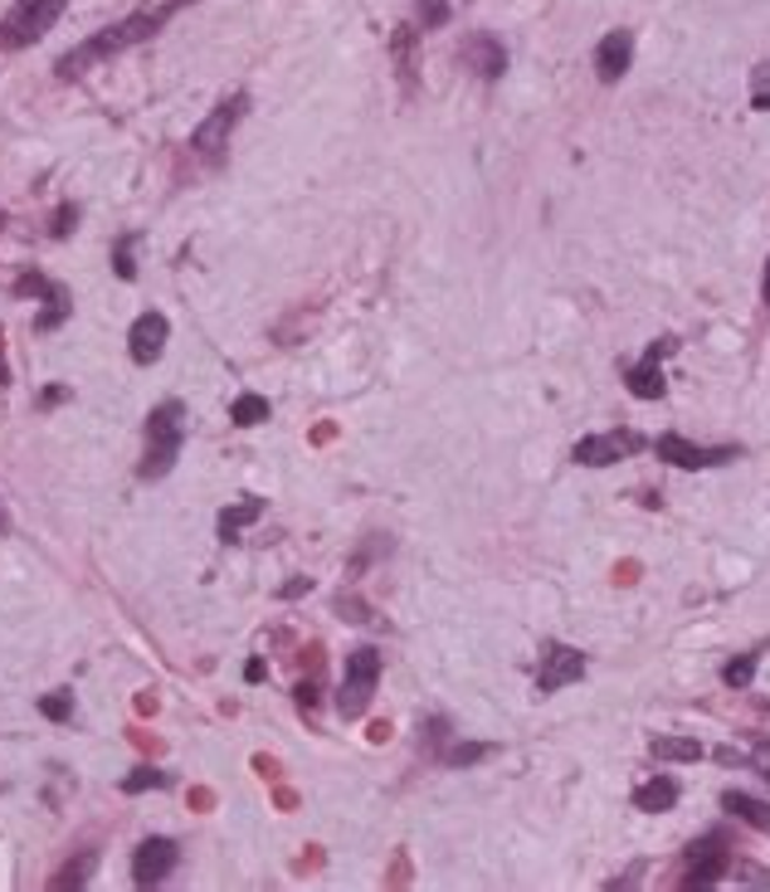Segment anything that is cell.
<instances>
[{
  "label": "cell",
  "instance_id": "obj_1",
  "mask_svg": "<svg viewBox=\"0 0 770 892\" xmlns=\"http://www.w3.org/2000/svg\"><path fill=\"white\" fill-rule=\"evenodd\" d=\"M186 5H196V0H166V5H156V10H138V15L118 20V25H103L98 35H88L84 44H74L69 54H59L54 74H59V78H78V74H88L94 64L112 59V54H122V49H132V44L162 35L166 20H172L176 10H186Z\"/></svg>",
  "mask_w": 770,
  "mask_h": 892
},
{
  "label": "cell",
  "instance_id": "obj_2",
  "mask_svg": "<svg viewBox=\"0 0 770 892\" xmlns=\"http://www.w3.org/2000/svg\"><path fill=\"white\" fill-rule=\"evenodd\" d=\"M180 444H186V405L166 400L146 415V454L138 464V478H166L180 459Z\"/></svg>",
  "mask_w": 770,
  "mask_h": 892
},
{
  "label": "cell",
  "instance_id": "obj_3",
  "mask_svg": "<svg viewBox=\"0 0 770 892\" xmlns=\"http://www.w3.org/2000/svg\"><path fill=\"white\" fill-rule=\"evenodd\" d=\"M376 683H381V649L361 643V649L346 653V669H342V687H337V707H342L346 722L366 717L371 697H376Z\"/></svg>",
  "mask_w": 770,
  "mask_h": 892
},
{
  "label": "cell",
  "instance_id": "obj_4",
  "mask_svg": "<svg viewBox=\"0 0 770 892\" xmlns=\"http://www.w3.org/2000/svg\"><path fill=\"white\" fill-rule=\"evenodd\" d=\"M64 15V0H15L10 15L0 20V49H25L40 35H50Z\"/></svg>",
  "mask_w": 770,
  "mask_h": 892
},
{
  "label": "cell",
  "instance_id": "obj_5",
  "mask_svg": "<svg viewBox=\"0 0 770 892\" xmlns=\"http://www.w3.org/2000/svg\"><path fill=\"white\" fill-rule=\"evenodd\" d=\"M249 112V93H234V98H224V103H215L210 108V118L200 122L196 132H190V152H200V156H224L230 152V137H234V128H240V118Z\"/></svg>",
  "mask_w": 770,
  "mask_h": 892
},
{
  "label": "cell",
  "instance_id": "obj_6",
  "mask_svg": "<svg viewBox=\"0 0 770 892\" xmlns=\"http://www.w3.org/2000/svg\"><path fill=\"white\" fill-rule=\"evenodd\" d=\"M727 868H732L727 834H707V839H697L693 849H688L683 878H678V883H683V888H712V883H722V878H727Z\"/></svg>",
  "mask_w": 770,
  "mask_h": 892
},
{
  "label": "cell",
  "instance_id": "obj_7",
  "mask_svg": "<svg viewBox=\"0 0 770 892\" xmlns=\"http://www.w3.org/2000/svg\"><path fill=\"white\" fill-rule=\"evenodd\" d=\"M585 679V653L571 643H541V663H537V693H561V687Z\"/></svg>",
  "mask_w": 770,
  "mask_h": 892
},
{
  "label": "cell",
  "instance_id": "obj_8",
  "mask_svg": "<svg viewBox=\"0 0 770 892\" xmlns=\"http://www.w3.org/2000/svg\"><path fill=\"white\" fill-rule=\"evenodd\" d=\"M639 449H644V439L634 434V429H605V434H591V439L575 444V464L581 469H609V464H619V459L639 454Z\"/></svg>",
  "mask_w": 770,
  "mask_h": 892
},
{
  "label": "cell",
  "instance_id": "obj_9",
  "mask_svg": "<svg viewBox=\"0 0 770 892\" xmlns=\"http://www.w3.org/2000/svg\"><path fill=\"white\" fill-rule=\"evenodd\" d=\"M653 449H659V459H663L668 469H717V464H732V459L741 454V449H736V444H717V449L688 444L683 434H663Z\"/></svg>",
  "mask_w": 770,
  "mask_h": 892
},
{
  "label": "cell",
  "instance_id": "obj_10",
  "mask_svg": "<svg viewBox=\"0 0 770 892\" xmlns=\"http://www.w3.org/2000/svg\"><path fill=\"white\" fill-rule=\"evenodd\" d=\"M176 839H142L138 844V854H132V883L138 888H156V883H166L172 878V868H176Z\"/></svg>",
  "mask_w": 770,
  "mask_h": 892
},
{
  "label": "cell",
  "instance_id": "obj_11",
  "mask_svg": "<svg viewBox=\"0 0 770 892\" xmlns=\"http://www.w3.org/2000/svg\"><path fill=\"white\" fill-rule=\"evenodd\" d=\"M15 293H35V298H44V312H40V332H54L64 318L74 312V298L64 284H54V278L44 274H20L15 278Z\"/></svg>",
  "mask_w": 770,
  "mask_h": 892
},
{
  "label": "cell",
  "instance_id": "obj_12",
  "mask_svg": "<svg viewBox=\"0 0 770 892\" xmlns=\"http://www.w3.org/2000/svg\"><path fill=\"white\" fill-rule=\"evenodd\" d=\"M166 337H172V322H166V312H142V318L132 322V332H128L132 361H138V366H152V361L166 352Z\"/></svg>",
  "mask_w": 770,
  "mask_h": 892
},
{
  "label": "cell",
  "instance_id": "obj_13",
  "mask_svg": "<svg viewBox=\"0 0 770 892\" xmlns=\"http://www.w3.org/2000/svg\"><path fill=\"white\" fill-rule=\"evenodd\" d=\"M629 64H634V35L629 30H609V35L600 40V49H595L600 84H619V78L629 74Z\"/></svg>",
  "mask_w": 770,
  "mask_h": 892
},
{
  "label": "cell",
  "instance_id": "obj_14",
  "mask_svg": "<svg viewBox=\"0 0 770 892\" xmlns=\"http://www.w3.org/2000/svg\"><path fill=\"white\" fill-rule=\"evenodd\" d=\"M463 64H469L479 78H503L507 74V49H503V40H493V35H473V40H463Z\"/></svg>",
  "mask_w": 770,
  "mask_h": 892
},
{
  "label": "cell",
  "instance_id": "obj_15",
  "mask_svg": "<svg viewBox=\"0 0 770 892\" xmlns=\"http://www.w3.org/2000/svg\"><path fill=\"white\" fill-rule=\"evenodd\" d=\"M722 810H727L732 819H746V824H751V829L770 834V805H766V800L741 795V790H727V795H722Z\"/></svg>",
  "mask_w": 770,
  "mask_h": 892
},
{
  "label": "cell",
  "instance_id": "obj_16",
  "mask_svg": "<svg viewBox=\"0 0 770 892\" xmlns=\"http://www.w3.org/2000/svg\"><path fill=\"white\" fill-rule=\"evenodd\" d=\"M625 381H629V390L639 395V400H659V395L668 390V381H663V366L653 356H644V361H634V366L625 371Z\"/></svg>",
  "mask_w": 770,
  "mask_h": 892
},
{
  "label": "cell",
  "instance_id": "obj_17",
  "mask_svg": "<svg viewBox=\"0 0 770 892\" xmlns=\"http://www.w3.org/2000/svg\"><path fill=\"white\" fill-rule=\"evenodd\" d=\"M673 805H678V781H668V775L644 781L634 790V810H644V815H663V810H673Z\"/></svg>",
  "mask_w": 770,
  "mask_h": 892
},
{
  "label": "cell",
  "instance_id": "obj_18",
  "mask_svg": "<svg viewBox=\"0 0 770 892\" xmlns=\"http://www.w3.org/2000/svg\"><path fill=\"white\" fill-rule=\"evenodd\" d=\"M649 751L659 761H702V741H693V737H653Z\"/></svg>",
  "mask_w": 770,
  "mask_h": 892
},
{
  "label": "cell",
  "instance_id": "obj_19",
  "mask_svg": "<svg viewBox=\"0 0 770 892\" xmlns=\"http://www.w3.org/2000/svg\"><path fill=\"white\" fill-rule=\"evenodd\" d=\"M756 659H761V643H756V649H746V653H736V659H727L722 683H727V687H746V683L756 679Z\"/></svg>",
  "mask_w": 770,
  "mask_h": 892
},
{
  "label": "cell",
  "instance_id": "obj_20",
  "mask_svg": "<svg viewBox=\"0 0 770 892\" xmlns=\"http://www.w3.org/2000/svg\"><path fill=\"white\" fill-rule=\"evenodd\" d=\"M230 420L240 425V429L264 425L268 420V400H264V395H240V400H234V410H230Z\"/></svg>",
  "mask_w": 770,
  "mask_h": 892
},
{
  "label": "cell",
  "instance_id": "obj_21",
  "mask_svg": "<svg viewBox=\"0 0 770 892\" xmlns=\"http://www.w3.org/2000/svg\"><path fill=\"white\" fill-rule=\"evenodd\" d=\"M88 878H94V854H78V863L59 868V873L50 878V888H84Z\"/></svg>",
  "mask_w": 770,
  "mask_h": 892
},
{
  "label": "cell",
  "instance_id": "obj_22",
  "mask_svg": "<svg viewBox=\"0 0 770 892\" xmlns=\"http://www.w3.org/2000/svg\"><path fill=\"white\" fill-rule=\"evenodd\" d=\"M40 713L50 717V722H69L74 717V693H69V687H54V693H44L40 697Z\"/></svg>",
  "mask_w": 770,
  "mask_h": 892
},
{
  "label": "cell",
  "instance_id": "obj_23",
  "mask_svg": "<svg viewBox=\"0 0 770 892\" xmlns=\"http://www.w3.org/2000/svg\"><path fill=\"white\" fill-rule=\"evenodd\" d=\"M132 250H138V234H122L118 250H112V268H118L122 284H132L138 278V264H132Z\"/></svg>",
  "mask_w": 770,
  "mask_h": 892
},
{
  "label": "cell",
  "instance_id": "obj_24",
  "mask_svg": "<svg viewBox=\"0 0 770 892\" xmlns=\"http://www.w3.org/2000/svg\"><path fill=\"white\" fill-rule=\"evenodd\" d=\"M254 517H258V503H254V498H249V503H234V507H224V517H220V532H224V537H234L244 522H254Z\"/></svg>",
  "mask_w": 770,
  "mask_h": 892
},
{
  "label": "cell",
  "instance_id": "obj_25",
  "mask_svg": "<svg viewBox=\"0 0 770 892\" xmlns=\"http://www.w3.org/2000/svg\"><path fill=\"white\" fill-rule=\"evenodd\" d=\"M152 785H166V775H162V771H146V766L122 781V790H128V795H142V790H152Z\"/></svg>",
  "mask_w": 770,
  "mask_h": 892
},
{
  "label": "cell",
  "instance_id": "obj_26",
  "mask_svg": "<svg viewBox=\"0 0 770 892\" xmlns=\"http://www.w3.org/2000/svg\"><path fill=\"white\" fill-rule=\"evenodd\" d=\"M449 20V0H420V25L425 30H439Z\"/></svg>",
  "mask_w": 770,
  "mask_h": 892
},
{
  "label": "cell",
  "instance_id": "obj_27",
  "mask_svg": "<svg viewBox=\"0 0 770 892\" xmlns=\"http://www.w3.org/2000/svg\"><path fill=\"white\" fill-rule=\"evenodd\" d=\"M483 756H488L483 741H473V747H444V761L449 766H473V761H483Z\"/></svg>",
  "mask_w": 770,
  "mask_h": 892
},
{
  "label": "cell",
  "instance_id": "obj_28",
  "mask_svg": "<svg viewBox=\"0 0 770 892\" xmlns=\"http://www.w3.org/2000/svg\"><path fill=\"white\" fill-rule=\"evenodd\" d=\"M74 220H78V210H74V206H59V214H54V224H50V230H54V234H59V240H64V230H69Z\"/></svg>",
  "mask_w": 770,
  "mask_h": 892
},
{
  "label": "cell",
  "instance_id": "obj_29",
  "mask_svg": "<svg viewBox=\"0 0 770 892\" xmlns=\"http://www.w3.org/2000/svg\"><path fill=\"white\" fill-rule=\"evenodd\" d=\"M308 585H312V581H302V575H293V581L283 585V601H298V595L308 591Z\"/></svg>",
  "mask_w": 770,
  "mask_h": 892
},
{
  "label": "cell",
  "instance_id": "obj_30",
  "mask_svg": "<svg viewBox=\"0 0 770 892\" xmlns=\"http://www.w3.org/2000/svg\"><path fill=\"white\" fill-rule=\"evenodd\" d=\"M244 679H249V683H264V659H249V669H244Z\"/></svg>",
  "mask_w": 770,
  "mask_h": 892
},
{
  "label": "cell",
  "instance_id": "obj_31",
  "mask_svg": "<svg viewBox=\"0 0 770 892\" xmlns=\"http://www.w3.org/2000/svg\"><path fill=\"white\" fill-rule=\"evenodd\" d=\"M64 395H69V386H50V390H44V405H59Z\"/></svg>",
  "mask_w": 770,
  "mask_h": 892
},
{
  "label": "cell",
  "instance_id": "obj_32",
  "mask_svg": "<svg viewBox=\"0 0 770 892\" xmlns=\"http://www.w3.org/2000/svg\"><path fill=\"white\" fill-rule=\"evenodd\" d=\"M751 108H756V112H766V108H770V88H756V98H751Z\"/></svg>",
  "mask_w": 770,
  "mask_h": 892
},
{
  "label": "cell",
  "instance_id": "obj_33",
  "mask_svg": "<svg viewBox=\"0 0 770 892\" xmlns=\"http://www.w3.org/2000/svg\"><path fill=\"white\" fill-rule=\"evenodd\" d=\"M761 302L770 308V258H766V284H761Z\"/></svg>",
  "mask_w": 770,
  "mask_h": 892
},
{
  "label": "cell",
  "instance_id": "obj_34",
  "mask_svg": "<svg viewBox=\"0 0 770 892\" xmlns=\"http://www.w3.org/2000/svg\"><path fill=\"white\" fill-rule=\"evenodd\" d=\"M0 386H10V371H6V361H0Z\"/></svg>",
  "mask_w": 770,
  "mask_h": 892
},
{
  "label": "cell",
  "instance_id": "obj_35",
  "mask_svg": "<svg viewBox=\"0 0 770 892\" xmlns=\"http://www.w3.org/2000/svg\"><path fill=\"white\" fill-rule=\"evenodd\" d=\"M0 532H10V517L6 513H0Z\"/></svg>",
  "mask_w": 770,
  "mask_h": 892
},
{
  "label": "cell",
  "instance_id": "obj_36",
  "mask_svg": "<svg viewBox=\"0 0 770 892\" xmlns=\"http://www.w3.org/2000/svg\"><path fill=\"white\" fill-rule=\"evenodd\" d=\"M766 775H770V766H766Z\"/></svg>",
  "mask_w": 770,
  "mask_h": 892
}]
</instances>
